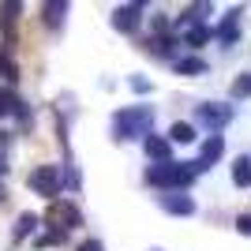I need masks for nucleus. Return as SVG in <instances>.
Wrapping results in <instances>:
<instances>
[{
    "label": "nucleus",
    "mask_w": 251,
    "mask_h": 251,
    "mask_svg": "<svg viewBox=\"0 0 251 251\" xmlns=\"http://www.w3.org/2000/svg\"><path fill=\"white\" fill-rule=\"evenodd\" d=\"M8 147H11V135L0 131V161H4V165H8Z\"/></svg>",
    "instance_id": "obj_21"
},
{
    "label": "nucleus",
    "mask_w": 251,
    "mask_h": 251,
    "mask_svg": "<svg viewBox=\"0 0 251 251\" xmlns=\"http://www.w3.org/2000/svg\"><path fill=\"white\" fill-rule=\"evenodd\" d=\"M236 232L251 236V214H240V218H236Z\"/></svg>",
    "instance_id": "obj_22"
},
{
    "label": "nucleus",
    "mask_w": 251,
    "mask_h": 251,
    "mask_svg": "<svg viewBox=\"0 0 251 251\" xmlns=\"http://www.w3.org/2000/svg\"><path fill=\"white\" fill-rule=\"evenodd\" d=\"M173 72L176 75H206V60H199V56H180V60H173Z\"/></svg>",
    "instance_id": "obj_11"
},
{
    "label": "nucleus",
    "mask_w": 251,
    "mask_h": 251,
    "mask_svg": "<svg viewBox=\"0 0 251 251\" xmlns=\"http://www.w3.org/2000/svg\"><path fill=\"white\" fill-rule=\"evenodd\" d=\"M214 38H218L221 45H236V42H240V11H229V19L218 23Z\"/></svg>",
    "instance_id": "obj_6"
},
{
    "label": "nucleus",
    "mask_w": 251,
    "mask_h": 251,
    "mask_svg": "<svg viewBox=\"0 0 251 251\" xmlns=\"http://www.w3.org/2000/svg\"><path fill=\"white\" fill-rule=\"evenodd\" d=\"M232 94L236 98H251V72H244V75L232 79Z\"/></svg>",
    "instance_id": "obj_19"
},
{
    "label": "nucleus",
    "mask_w": 251,
    "mask_h": 251,
    "mask_svg": "<svg viewBox=\"0 0 251 251\" xmlns=\"http://www.w3.org/2000/svg\"><path fill=\"white\" fill-rule=\"evenodd\" d=\"M64 236H68V232L64 229H56V225H49V229H42L38 232V236H34V248H56V244H64Z\"/></svg>",
    "instance_id": "obj_14"
},
{
    "label": "nucleus",
    "mask_w": 251,
    "mask_h": 251,
    "mask_svg": "<svg viewBox=\"0 0 251 251\" xmlns=\"http://www.w3.org/2000/svg\"><path fill=\"white\" fill-rule=\"evenodd\" d=\"M131 4H139V8H143V4H150V0H131Z\"/></svg>",
    "instance_id": "obj_27"
},
{
    "label": "nucleus",
    "mask_w": 251,
    "mask_h": 251,
    "mask_svg": "<svg viewBox=\"0 0 251 251\" xmlns=\"http://www.w3.org/2000/svg\"><path fill=\"white\" fill-rule=\"evenodd\" d=\"M30 229H34V218H23L19 225H15V240H19V236H26Z\"/></svg>",
    "instance_id": "obj_23"
},
{
    "label": "nucleus",
    "mask_w": 251,
    "mask_h": 251,
    "mask_svg": "<svg viewBox=\"0 0 251 251\" xmlns=\"http://www.w3.org/2000/svg\"><path fill=\"white\" fill-rule=\"evenodd\" d=\"M4 169H8V165L0 161V199H4Z\"/></svg>",
    "instance_id": "obj_26"
},
{
    "label": "nucleus",
    "mask_w": 251,
    "mask_h": 251,
    "mask_svg": "<svg viewBox=\"0 0 251 251\" xmlns=\"http://www.w3.org/2000/svg\"><path fill=\"white\" fill-rule=\"evenodd\" d=\"M64 15H68V0H42V19L49 30H60Z\"/></svg>",
    "instance_id": "obj_7"
},
{
    "label": "nucleus",
    "mask_w": 251,
    "mask_h": 251,
    "mask_svg": "<svg viewBox=\"0 0 251 251\" xmlns=\"http://www.w3.org/2000/svg\"><path fill=\"white\" fill-rule=\"evenodd\" d=\"M23 11V0H4L0 4V26H11V19Z\"/></svg>",
    "instance_id": "obj_17"
},
{
    "label": "nucleus",
    "mask_w": 251,
    "mask_h": 251,
    "mask_svg": "<svg viewBox=\"0 0 251 251\" xmlns=\"http://www.w3.org/2000/svg\"><path fill=\"white\" fill-rule=\"evenodd\" d=\"M195 120L206 124V127H225L232 120V105H225V101H202V105H195Z\"/></svg>",
    "instance_id": "obj_4"
},
{
    "label": "nucleus",
    "mask_w": 251,
    "mask_h": 251,
    "mask_svg": "<svg viewBox=\"0 0 251 251\" xmlns=\"http://www.w3.org/2000/svg\"><path fill=\"white\" fill-rule=\"evenodd\" d=\"M49 218H52L49 225H56V229H64V232H68L72 225H79V210H75L72 202H56V206L49 210Z\"/></svg>",
    "instance_id": "obj_8"
},
{
    "label": "nucleus",
    "mask_w": 251,
    "mask_h": 251,
    "mask_svg": "<svg viewBox=\"0 0 251 251\" xmlns=\"http://www.w3.org/2000/svg\"><path fill=\"white\" fill-rule=\"evenodd\" d=\"M199 173H202L199 161H154L147 169V180L154 188H188Z\"/></svg>",
    "instance_id": "obj_1"
},
{
    "label": "nucleus",
    "mask_w": 251,
    "mask_h": 251,
    "mask_svg": "<svg viewBox=\"0 0 251 251\" xmlns=\"http://www.w3.org/2000/svg\"><path fill=\"white\" fill-rule=\"evenodd\" d=\"M79 251H105V248L98 240H83V244H79Z\"/></svg>",
    "instance_id": "obj_25"
},
{
    "label": "nucleus",
    "mask_w": 251,
    "mask_h": 251,
    "mask_svg": "<svg viewBox=\"0 0 251 251\" xmlns=\"http://www.w3.org/2000/svg\"><path fill=\"white\" fill-rule=\"evenodd\" d=\"M169 139H173V143H191V139H195V127L191 124H173Z\"/></svg>",
    "instance_id": "obj_18"
},
{
    "label": "nucleus",
    "mask_w": 251,
    "mask_h": 251,
    "mask_svg": "<svg viewBox=\"0 0 251 251\" xmlns=\"http://www.w3.org/2000/svg\"><path fill=\"white\" fill-rule=\"evenodd\" d=\"M210 38H214V30H206L202 23H191L188 30H184V42H188L191 49H202V45H206Z\"/></svg>",
    "instance_id": "obj_13"
},
{
    "label": "nucleus",
    "mask_w": 251,
    "mask_h": 251,
    "mask_svg": "<svg viewBox=\"0 0 251 251\" xmlns=\"http://www.w3.org/2000/svg\"><path fill=\"white\" fill-rule=\"evenodd\" d=\"M143 147H147V154L154 157V161H173V147H169V139L147 135V139H143Z\"/></svg>",
    "instance_id": "obj_10"
},
{
    "label": "nucleus",
    "mask_w": 251,
    "mask_h": 251,
    "mask_svg": "<svg viewBox=\"0 0 251 251\" xmlns=\"http://www.w3.org/2000/svg\"><path fill=\"white\" fill-rule=\"evenodd\" d=\"M4 113H11V94H8V90H0V116H4Z\"/></svg>",
    "instance_id": "obj_24"
},
{
    "label": "nucleus",
    "mask_w": 251,
    "mask_h": 251,
    "mask_svg": "<svg viewBox=\"0 0 251 251\" xmlns=\"http://www.w3.org/2000/svg\"><path fill=\"white\" fill-rule=\"evenodd\" d=\"M113 26L120 34H135L139 30V4H124L113 11Z\"/></svg>",
    "instance_id": "obj_5"
},
{
    "label": "nucleus",
    "mask_w": 251,
    "mask_h": 251,
    "mask_svg": "<svg viewBox=\"0 0 251 251\" xmlns=\"http://www.w3.org/2000/svg\"><path fill=\"white\" fill-rule=\"evenodd\" d=\"M221 150H225V143H221L218 135H214V139H206V143H202V157H199V165H202V169H206V165H214V161L221 157Z\"/></svg>",
    "instance_id": "obj_15"
},
{
    "label": "nucleus",
    "mask_w": 251,
    "mask_h": 251,
    "mask_svg": "<svg viewBox=\"0 0 251 251\" xmlns=\"http://www.w3.org/2000/svg\"><path fill=\"white\" fill-rule=\"evenodd\" d=\"M150 124H154V113H150V109H120V113H116V124H113V135L116 139H147Z\"/></svg>",
    "instance_id": "obj_2"
},
{
    "label": "nucleus",
    "mask_w": 251,
    "mask_h": 251,
    "mask_svg": "<svg viewBox=\"0 0 251 251\" xmlns=\"http://www.w3.org/2000/svg\"><path fill=\"white\" fill-rule=\"evenodd\" d=\"M60 188H68V180H64V173L56 165H42V169H34V173H30V191H34V195L56 199Z\"/></svg>",
    "instance_id": "obj_3"
},
{
    "label": "nucleus",
    "mask_w": 251,
    "mask_h": 251,
    "mask_svg": "<svg viewBox=\"0 0 251 251\" xmlns=\"http://www.w3.org/2000/svg\"><path fill=\"white\" fill-rule=\"evenodd\" d=\"M0 79H4V83H15V79H19V72H15V64H11L8 56H4V52H0Z\"/></svg>",
    "instance_id": "obj_20"
},
{
    "label": "nucleus",
    "mask_w": 251,
    "mask_h": 251,
    "mask_svg": "<svg viewBox=\"0 0 251 251\" xmlns=\"http://www.w3.org/2000/svg\"><path fill=\"white\" fill-rule=\"evenodd\" d=\"M161 206H165V214H173V218H188V214H195V202H191L188 195H165Z\"/></svg>",
    "instance_id": "obj_9"
},
{
    "label": "nucleus",
    "mask_w": 251,
    "mask_h": 251,
    "mask_svg": "<svg viewBox=\"0 0 251 251\" xmlns=\"http://www.w3.org/2000/svg\"><path fill=\"white\" fill-rule=\"evenodd\" d=\"M210 15V0H199V4H191L188 11H184V19H180V26H191V23H202Z\"/></svg>",
    "instance_id": "obj_16"
},
{
    "label": "nucleus",
    "mask_w": 251,
    "mask_h": 251,
    "mask_svg": "<svg viewBox=\"0 0 251 251\" xmlns=\"http://www.w3.org/2000/svg\"><path fill=\"white\" fill-rule=\"evenodd\" d=\"M232 180L236 188H251V154H240L232 161Z\"/></svg>",
    "instance_id": "obj_12"
}]
</instances>
